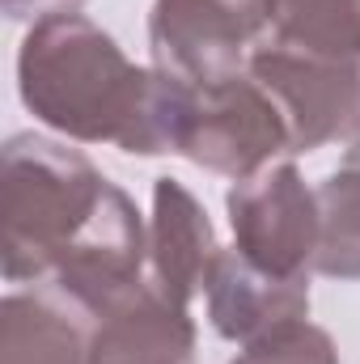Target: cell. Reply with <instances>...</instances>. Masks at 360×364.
I'll use <instances>...</instances> for the list:
<instances>
[{"label": "cell", "instance_id": "1", "mask_svg": "<svg viewBox=\"0 0 360 364\" xmlns=\"http://www.w3.org/2000/svg\"><path fill=\"white\" fill-rule=\"evenodd\" d=\"M4 279L93 318L149 275V229L136 203L85 153L21 132L0 149Z\"/></svg>", "mask_w": 360, "mask_h": 364}, {"label": "cell", "instance_id": "2", "mask_svg": "<svg viewBox=\"0 0 360 364\" xmlns=\"http://www.w3.org/2000/svg\"><path fill=\"white\" fill-rule=\"evenodd\" d=\"M26 110L81 144L123 153H174L182 85L162 68H136L123 47L81 13H51L30 26L17 51Z\"/></svg>", "mask_w": 360, "mask_h": 364}, {"label": "cell", "instance_id": "3", "mask_svg": "<svg viewBox=\"0 0 360 364\" xmlns=\"http://www.w3.org/2000/svg\"><path fill=\"white\" fill-rule=\"evenodd\" d=\"M174 153L195 161L199 170L242 182L255 178L275 157L292 153V144H288V123L280 106L250 73H242L208 90L186 85Z\"/></svg>", "mask_w": 360, "mask_h": 364}, {"label": "cell", "instance_id": "4", "mask_svg": "<svg viewBox=\"0 0 360 364\" xmlns=\"http://www.w3.org/2000/svg\"><path fill=\"white\" fill-rule=\"evenodd\" d=\"M271 0H153V68L208 90L246 73L255 38L268 30Z\"/></svg>", "mask_w": 360, "mask_h": 364}, {"label": "cell", "instance_id": "5", "mask_svg": "<svg viewBox=\"0 0 360 364\" xmlns=\"http://www.w3.org/2000/svg\"><path fill=\"white\" fill-rule=\"evenodd\" d=\"M233 250L284 279L314 272L318 255V195L292 161H271L255 178L233 182L229 199Z\"/></svg>", "mask_w": 360, "mask_h": 364}, {"label": "cell", "instance_id": "6", "mask_svg": "<svg viewBox=\"0 0 360 364\" xmlns=\"http://www.w3.org/2000/svg\"><path fill=\"white\" fill-rule=\"evenodd\" d=\"M246 73L280 106L292 153H314L360 132V64L314 60L280 43H259L246 60Z\"/></svg>", "mask_w": 360, "mask_h": 364}, {"label": "cell", "instance_id": "7", "mask_svg": "<svg viewBox=\"0 0 360 364\" xmlns=\"http://www.w3.org/2000/svg\"><path fill=\"white\" fill-rule=\"evenodd\" d=\"M90 364H195V322L144 275L132 292L85 318Z\"/></svg>", "mask_w": 360, "mask_h": 364}, {"label": "cell", "instance_id": "8", "mask_svg": "<svg viewBox=\"0 0 360 364\" xmlns=\"http://www.w3.org/2000/svg\"><path fill=\"white\" fill-rule=\"evenodd\" d=\"M221 255L216 229L203 203L179 178L153 182V216H149V279L174 305H191Z\"/></svg>", "mask_w": 360, "mask_h": 364}, {"label": "cell", "instance_id": "9", "mask_svg": "<svg viewBox=\"0 0 360 364\" xmlns=\"http://www.w3.org/2000/svg\"><path fill=\"white\" fill-rule=\"evenodd\" d=\"M203 292H208V318L216 335L233 343H250L271 326L309 314V275L301 279L271 275L238 250L216 255Z\"/></svg>", "mask_w": 360, "mask_h": 364}, {"label": "cell", "instance_id": "10", "mask_svg": "<svg viewBox=\"0 0 360 364\" xmlns=\"http://www.w3.org/2000/svg\"><path fill=\"white\" fill-rule=\"evenodd\" d=\"M0 364H90L85 318L47 292H9L0 301Z\"/></svg>", "mask_w": 360, "mask_h": 364}, {"label": "cell", "instance_id": "11", "mask_svg": "<svg viewBox=\"0 0 360 364\" xmlns=\"http://www.w3.org/2000/svg\"><path fill=\"white\" fill-rule=\"evenodd\" d=\"M268 30L288 51L360 64V0H271Z\"/></svg>", "mask_w": 360, "mask_h": 364}, {"label": "cell", "instance_id": "12", "mask_svg": "<svg viewBox=\"0 0 360 364\" xmlns=\"http://www.w3.org/2000/svg\"><path fill=\"white\" fill-rule=\"evenodd\" d=\"M314 195H318L314 272L331 279H360V153H344V166Z\"/></svg>", "mask_w": 360, "mask_h": 364}, {"label": "cell", "instance_id": "13", "mask_svg": "<svg viewBox=\"0 0 360 364\" xmlns=\"http://www.w3.org/2000/svg\"><path fill=\"white\" fill-rule=\"evenodd\" d=\"M229 364H339V352L322 326L292 318L255 335Z\"/></svg>", "mask_w": 360, "mask_h": 364}, {"label": "cell", "instance_id": "14", "mask_svg": "<svg viewBox=\"0 0 360 364\" xmlns=\"http://www.w3.org/2000/svg\"><path fill=\"white\" fill-rule=\"evenodd\" d=\"M85 0H4V13L13 17V21H21V17H34V21H43V17H51V13H77Z\"/></svg>", "mask_w": 360, "mask_h": 364}, {"label": "cell", "instance_id": "15", "mask_svg": "<svg viewBox=\"0 0 360 364\" xmlns=\"http://www.w3.org/2000/svg\"><path fill=\"white\" fill-rule=\"evenodd\" d=\"M348 144H360V132H356V136H352V140H348Z\"/></svg>", "mask_w": 360, "mask_h": 364}]
</instances>
